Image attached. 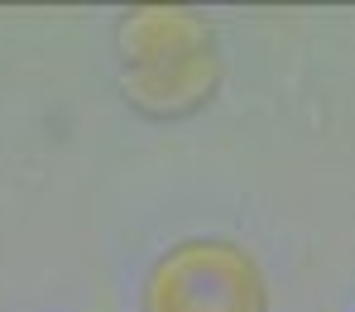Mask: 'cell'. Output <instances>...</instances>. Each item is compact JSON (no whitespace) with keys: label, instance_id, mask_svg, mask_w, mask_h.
<instances>
[{"label":"cell","instance_id":"7a4b0ae2","mask_svg":"<svg viewBox=\"0 0 355 312\" xmlns=\"http://www.w3.org/2000/svg\"><path fill=\"white\" fill-rule=\"evenodd\" d=\"M144 312H269V284L236 241L192 236L168 245L144 274Z\"/></svg>","mask_w":355,"mask_h":312},{"label":"cell","instance_id":"6da1fadb","mask_svg":"<svg viewBox=\"0 0 355 312\" xmlns=\"http://www.w3.org/2000/svg\"><path fill=\"white\" fill-rule=\"evenodd\" d=\"M116 53L125 101L154 121L197 116L221 92L216 29L192 10H130L116 29Z\"/></svg>","mask_w":355,"mask_h":312}]
</instances>
